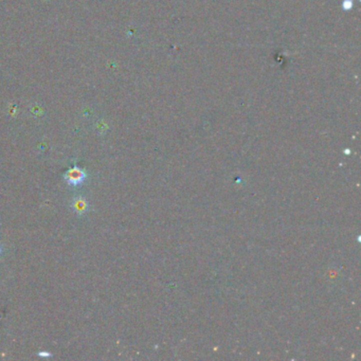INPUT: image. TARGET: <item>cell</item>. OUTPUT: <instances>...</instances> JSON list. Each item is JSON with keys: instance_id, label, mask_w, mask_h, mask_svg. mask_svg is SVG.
I'll return each instance as SVG.
<instances>
[{"instance_id": "1", "label": "cell", "mask_w": 361, "mask_h": 361, "mask_svg": "<svg viewBox=\"0 0 361 361\" xmlns=\"http://www.w3.org/2000/svg\"><path fill=\"white\" fill-rule=\"evenodd\" d=\"M86 178H87L86 172L83 168H80L78 166H74L69 168L64 174V179L66 180V182L74 186L82 184L85 182Z\"/></svg>"}, {"instance_id": "2", "label": "cell", "mask_w": 361, "mask_h": 361, "mask_svg": "<svg viewBox=\"0 0 361 361\" xmlns=\"http://www.w3.org/2000/svg\"><path fill=\"white\" fill-rule=\"evenodd\" d=\"M71 209L74 210L76 214L83 215L88 211L89 204H88V202H87V200H85V198L78 196V197H74V200H72Z\"/></svg>"}, {"instance_id": "3", "label": "cell", "mask_w": 361, "mask_h": 361, "mask_svg": "<svg viewBox=\"0 0 361 361\" xmlns=\"http://www.w3.org/2000/svg\"><path fill=\"white\" fill-rule=\"evenodd\" d=\"M38 355L40 357H51V354L48 353V352H40Z\"/></svg>"}, {"instance_id": "4", "label": "cell", "mask_w": 361, "mask_h": 361, "mask_svg": "<svg viewBox=\"0 0 361 361\" xmlns=\"http://www.w3.org/2000/svg\"><path fill=\"white\" fill-rule=\"evenodd\" d=\"M0 254H2V247H0Z\"/></svg>"}]
</instances>
